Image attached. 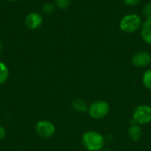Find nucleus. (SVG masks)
Here are the masks:
<instances>
[{"label":"nucleus","mask_w":151,"mask_h":151,"mask_svg":"<svg viewBox=\"0 0 151 151\" xmlns=\"http://www.w3.org/2000/svg\"><path fill=\"white\" fill-rule=\"evenodd\" d=\"M84 148L88 151H101L104 146V137L98 132L88 131L81 138Z\"/></svg>","instance_id":"nucleus-1"},{"label":"nucleus","mask_w":151,"mask_h":151,"mask_svg":"<svg viewBox=\"0 0 151 151\" xmlns=\"http://www.w3.org/2000/svg\"><path fill=\"white\" fill-rule=\"evenodd\" d=\"M142 21L141 17L135 13H130L125 15L119 22V28L123 33L133 34L141 29Z\"/></svg>","instance_id":"nucleus-2"},{"label":"nucleus","mask_w":151,"mask_h":151,"mask_svg":"<svg viewBox=\"0 0 151 151\" xmlns=\"http://www.w3.org/2000/svg\"><path fill=\"white\" fill-rule=\"evenodd\" d=\"M88 114L95 119H101L105 118L110 112V105L104 100H98L92 103L88 106Z\"/></svg>","instance_id":"nucleus-3"},{"label":"nucleus","mask_w":151,"mask_h":151,"mask_svg":"<svg viewBox=\"0 0 151 151\" xmlns=\"http://www.w3.org/2000/svg\"><path fill=\"white\" fill-rule=\"evenodd\" d=\"M35 133L37 134V135L43 139H49L52 137L56 133L55 125L51 121L46 120V119L39 120L35 124Z\"/></svg>","instance_id":"nucleus-4"},{"label":"nucleus","mask_w":151,"mask_h":151,"mask_svg":"<svg viewBox=\"0 0 151 151\" xmlns=\"http://www.w3.org/2000/svg\"><path fill=\"white\" fill-rule=\"evenodd\" d=\"M133 119L135 123L140 125H147L151 122V106L142 104L135 108Z\"/></svg>","instance_id":"nucleus-5"},{"label":"nucleus","mask_w":151,"mask_h":151,"mask_svg":"<svg viewBox=\"0 0 151 151\" xmlns=\"http://www.w3.org/2000/svg\"><path fill=\"white\" fill-rule=\"evenodd\" d=\"M43 23V17L41 13L32 12L25 18V25L30 30H36L41 27Z\"/></svg>","instance_id":"nucleus-6"},{"label":"nucleus","mask_w":151,"mask_h":151,"mask_svg":"<svg viewBox=\"0 0 151 151\" xmlns=\"http://www.w3.org/2000/svg\"><path fill=\"white\" fill-rule=\"evenodd\" d=\"M132 63L135 67L138 68L147 67L151 63V55L144 50L137 51L132 57Z\"/></svg>","instance_id":"nucleus-7"},{"label":"nucleus","mask_w":151,"mask_h":151,"mask_svg":"<svg viewBox=\"0 0 151 151\" xmlns=\"http://www.w3.org/2000/svg\"><path fill=\"white\" fill-rule=\"evenodd\" d=\"M141 36L146 43L151 45V19H146L142 22L141 27Z\"/></svg>","instance_id":"nucleus-8"},{"label":"nucleus","mask_w":151,"mask_h":151,"mask_svg":"<svg viewBox=\"0 0 151 151\" xmlns=\"http://www.w3.org/2000/svg\"><path fill=\"white\" fill-rule=\"evenodd\" d=\"M127 134H128V137L134 141V142H137L139 141L142 136V128L138 126V125H135V124H133L127 130Z\"/></svg>","instance_id":"nucleus-9"},{"label":"nucleus","mask_w":151,"mask_h":151,"mask_svg":"<svg viewBox=\"0 0 151 151\" xmlns=\"http://www.w3.org/2000/svg\"><path fill=\"white\" fill-rule=\"evenodd\" d=\"M72 107L74 111L78 112H85L88 111V105L82 99H75L72 103Z\"/></svg>","instance_id":"nucleus-10"},{"label":"nucleus","mask_w":151,"mask_h":151,"mask_svg":"<svg viewBox=\"0 0 151 151\" xmlns=\"http://www.w3.org/2000/svg\"><path fill=\"white\" fill-rule=\"evenodd\" d=\"M9 68L5 63L0 61V85L4 84L9 78Z\"/></svg>","instance_id":"nucleus-11"},{"label":"nucleus","mask_w":151,"mask_h":151,"mask_svg":"<svg viewBox=\"0 0 151 151\" xmlns=\"http://www.w3.org/2000/svg\"><path fill=\"white\" fill-rule=\"evenodd\" d=\"M56 8L57 7H56L55 4H52V3H45L42 6V12L44 14H46V15H51V14L54 13Z\"/></svg>","instance_id":"nucleus-12"},{"label":"nucleus","mask_w":151,"mask_h":151,"mask_svg":"<svg viewBox=\"0 0 151 151\" xmlns=\"http://www.w3.org/2000/svg\"><path fill=\"white\" fill-rule=\"evenodd\" d=\"M142 83L147 89L151 90V69L147 70L142 75Z\"/></svg>","instance_id":"nucleus-13"},{"label":"nucleus","mask_w":151,"mask_h":151,"mask_svg":"<svg viewBox=\"0 0 151 151\" xmlns=\"http://www.w3.org/2000/svg\"><path fill=\"white\" fill-rule=\"evenodd\" d=\"M71 1L72 0H55L54 4H55L57 8H58L60 10H65L70 6Z\"/></svg>","instance_id":"nucleus-14"},{"label":"nucleus","mask_w":151,"mask_h":151,"mask_svg":"<svg viewBox=\"0 0 151 151\" xmlns=\"http://www.w3.org/2000/svg\"><path fill=\"white\" fill-rule=\"evenodd\" d=\"M142 15L146 19H151V3H148L143 6Z\"/></svg>","instance_id":"nucleus-15"},{"label":"nucleus","mask_w":151,"mask_h":151,"mask_svg":"<svg viewBox=\"0 0 151 151\" xmlns=\"http://www.w3.org/2000/svg\"><path fill=\"white\" fill-rule=\"evenodd\" d=\"M124 4L127 6H134L142 2V0H123Z\"/></svg>","instance_id":"nucleus-16"},{"label":"nucleus","mask_w":151,"mask_h":151,"mask_svg":"<svg viewBox=\"0 0 151 151\" xmlns=\"http://www.w3.org/2000/svg\"><path fill=\"white\" fill-rule=\"evenodd\" d=\"M5 136H6V130L3 126L0 125V141L4 140Z\"/></svg>","instance_id":"nucleus-17"},{"label":"nucleus","mask_w":151,"mask_h":151,"mask_svg":"<svg viewBox=\"0 0 151 151\" xmlns=\"http://www.w3.org/2000/svg\"><path fill=\"white\" fill-rule=\"evenodd\" d=\"M1 52H2V42L0 41V56H1Z\"/></svg>","instance_id":"nucleus-18"},{"label":"nucleus","mask_w":151,"mask_h":151,"mask_svg":"<svg viewBox=\"0 0 151 151\" xmlns=\"http://www.w3.org/2000/svg\"><path fill=\"white\" fill-rule=\"evenodd\" d=\"M6 1H8V2H16L18 0H6Z\"/></svg>","instance_id":"nucleus-19"},{"label":"nucleus","mask_w":151,"mask_h":151,"mask_svg":"<svg viewBox=\"0 0 151 151\" xmlns=\"http://www.w3.org/2000/svg\"><path fill=\"white\" fill-rule=\"evenodd\" d=\"M101 151H110V150H101Z\"/></svg>","instance_id":"nucleus-20"},{"label":"nucleus","mask_w":151,"mask_h":151,"mask_svg":"<svg viewBox=\"0 0 151 151\" xmlns=\"http://www.w3.org/2000/svg\"><path fill=\"white\" fill-rule=\"evenodd\" d=\"M0 1H1V0H0Z\"/></svg>","instance_id":"nucleus-21"}]
</instances>
